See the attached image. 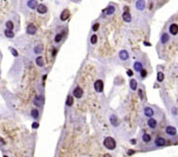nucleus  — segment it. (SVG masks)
I'll use <instances>...</instances> for the list:
<instances>
[{
    "label": "nucleus",
    "instance_id": "f257e3e1",
    "mask_svg": "<svg viewBox=\"0 0 178 157\" xmlns=\"http://www.w3.org/2000/svg\"><path fill=\"white\" fill-rule=\"evenodd\" d=\"M104 145H105V147L107 148V149H110V150H113L115 148V141H114L113 138H111V137H107V138H105L104 139Z\"/></svg>",
    "mask_w": 178,
    "mask_h": 157
},
{
    "label": "nucleus",
    "instance_id": "f03ea898",
    "mask_svg": "<svg viewBox=\"0 0 178 157\" xmlns=\"http://www.w3.org/2000/svg\"><path fill=\"white\" fill-rule=\"evenodd\" d=\"M94 88H95L96 92L102 93L103 92V89H104V83H103V81L102 80H97L94 83Z\"/></svg>",
    "mask_w": 178,
    "mask_h": 157
},
{
    "label": "nucleus",
    "instance_id": "7ed1b4c3",
    "mask_svg": "<svg viewBox=\"0 0 178 157\" xmlns=\"http://www.w3.org/2000/svg\"><path fill=\"white\" fill-rule=\"evenodd\" d=\"M33 103L36 106V107H40L44 103V98L42 96H36L33 100Z\"/></svg>",
    "mask_w": 178,
    "mask_h": 157
},
{
    "label": "nucleus",
    "instance_id": "20e7f679",
    "mask_svg": "<svg viewBox=\"0 0 178 157\" xmlns=\"http://www.w3.org/2000/svg\"><path fill=\"white\" fill-rule=\"evenodd\" d=\"M70 11H69L68 9H65L63 12L61 13L60 19H61V21H63V22H65V21H67V20L70 18Z\"/></svg>",
    "mask_w": 178,
    "mask_h": 157
},
{
    "label": "nucleus",
    "instance_id": "39448f33",
    "mask_svg": "<svg viewBox=\"0 0 178 157\" xmlns=\"http://www.w3.org/2000/svg\"><path fill=\"white\" fill-rule=\"evenodd\" d=\"M73 96L76 97V98H77V99H80L81 97H82V95H83V90L80 87H76L75 90H73Z\"/></svg>",
    "mask_w": 178,
    "mask_h": 157
},
{
    "label": "nucleus",
    "instance_id": "423d86ee",
    "mask_svg": "<svg viewBox=\"0 0 178 157\" xmlns=\"http://www.w3.org/2000/svg\"><path fill=\"white\" fill-rule=\"evenodd\" d=\"M35 32H36V27L32 25V24L27 25V27H26V33L27 34L33 35V34H35Z\"/></svg>",
    "mask_w": 178,
    "mask_h": 157
},
{
    "label": "nucleus",
    "instance_id": "0eeeda50",
    "mask_svg": "<svg viewBox=\"0 0 178 157\" xmlns=\"http://www.w3.org/2000/svg\"><path fill=\"white\" fill-rule=\"evenodd\" d=\"M166 133L169 135V136H175L176 135V128L173 127V126H167L166 129H165Z\"/></svg>",
    "mask_w": 178,
    "mask_h": 157
},
{
    "label": "nucleus",
    "instance_id": "6e6552de",
    "mask_svg": "<svg viewBox=\"0 0 178 157\" xmlns=\"http://www.w3.org/2000/svg\"><path fill=\"white\" fill-rule=\"evenodd\" d=\"M118 57L121 58V60L122 61H126L127 59L129 58V55H128V52L126 50H121L118 54Z\"/></svg>",
    "mask_w": 178,
    "mask_h": 157
},
{
    "label": "nucleus",
    "instance_id": "1a4fd4ad",
    "mask_svg": "<svg viewBox=\"0 0 178 157\" xmlns=\"http://www.w3.org/2000/svg\"><path fill=\"white\" fill-rule=\"evenodd\" d=\"M169 32L171 33L172 35H176L178 32V26L176 24H172L169 26Z\"/></svg>",
    "mask_w": 178,
    "mask_h": 157
},
{
    "label": "nucleus",
    "instance_id": "9d476101",
    "mask_svg": "<svg viewBox=\"0 0 178 157\" xmlns=\"http://www.w3.org/2000/svg\"><path fill=\"white\" fill-rule=\"evenodd\" d=\"M122 19L124 22H126V23H129V22H131V15H130V13L128 12V11H125V12L122 14Z\"/></svg>",
    "mask_w": 178,
    "mask_h": 157
},
{
    "label": "nucleus",
    "instance_id": "9b49d317",
    "mask_svg": "<svg viewBox=\"0 0 178 157\" xmlns=\"http://www.w3.org/2000/svg\"><path fill=\"white\" fill-rule=\"evenodd\" d=\"M144 113H145V115H146L147 117H152L153 115H154V110H153L151 107H147L144 108Z\"/></svg>",
    "mask_w": 178,
    "mask_h": 157
},
{
    "label": "nucleus",
    "instance_id": "f8f14e48",
    "mask_svg": "<svg viewBox=\"0 0 178 157\" xmlns=\"http://www.w3.org/2000/svg\"><path fill=\"white\" fill-rule=\"evenodd\" d=\"M37 12L39 14H45L47 12V7L45 6L44 4H39V5H37Z\"/></svg>",
    "mask_w": 178,
    "mask_h": 157
},
{
    "label": "nucleus",
    "instance_id": "ddd939ff",
    "mask_svg": "<svg viewBox=\"0 0 178 157\" xmlns=\"http://www.w3.org/2000/svg\"><path fill=\"white\" fill-rule=\"evenodd\" d=\"M110 121H111L112 125L114 126V127H116V126L120 124L118 119H117V117H116L115 115H112V116H111V118H110Z\"/></svg>",
    "mask_w": 178,
    "mask_h": 157
},
{
    "label": "nucleus",
    "instance_id": "4468645a",
    "mask_svg": "<svg viewBox=\"0 0 178 157\" xmlns=\"http://www.w3.org/2000/svg\"><path fill=\"white\" fill-rule=\"evenodd\" d=\"M155 144H156V145H158V146H164L165 145V139L164 138H157Z\"/></svg>",
    "mask_w": 178,
    "mask_h": 157
},
{
    "label": "nucleus",
    "instance_id": "2eb2a0df",
    "mask_svg": "<svg viewBox=\"0 0 178 157\" xmlns=\"http://www.w3.org/2000/svg\"><path fill=\"white\" fill-rule=\"evenodd\" d=\"M136 8H137V10H139V11H142V10H144V8H145V1H137L136 2Z\"/></svg>",
    "mask_w": 178,
    "mask_h": 157
},
{
    "label": "nucleus",
    "instance_id": "dca6fc26",
    "mask_svg": "<svg viewBox=\"0 0 178 157\" xmlns=\"http://www.w3.org/2000/svg\"><path fill=\"white\" fill-rule=\"evenodd\" d=\"M105 11V14H107V15H113L115 11V8H114L113 5H111V6H109L107 9H105L104 10Z\"/></svg>",
    "mask_w": 178,
    "mask_h": 157
},
{
    "label": "nucleus",
    "instance_id": "f3484780",
    "mask_svg": "<svg viewBox=\"0 0 178 157\" xmlns=\"http://www.w3.org/2000/svg\"><path fill=\"white\" fill-rule=\"evenodd\" d=\"M148 125H149L150 128H152V129L156 128V126H157V120L154 119V118H150V119L148 120Z\"/></svg>",
    "mask_w": 178,
    "mask_h": 157
},
{
    "label": "nucleus",
    "instance_id": "a211bd4d",
    "mask_svg": "<svg viewBox=\"0 0 178 157\" xmlns=\"http://www.w3.org/2000/svg\"><path fill=\"white\" fill-rule=\"evenodd\" d=\"M27 6L29 7L31 9H34L37 7V1L36 0H29L27 1Z\"/></svg>",
    "mask_w": 178,
    "mask_h": 157
},
{
    "label": "nucleus",
    "instance_id": "6ab92c4d",
    "mask_svg": "<svg viewBox=\"0 0 178 157\" xmlns=\"http://www.w3.org/2000/svg\"><path fill=\"white\" fill-rule=\"evenodd\" d=\"M36 64H37L38 66H40V67H42V66H44V61H43V58L42 57H37L36 58Z\"/></svg>",
    "mask_w": 178,
    "mask_h": 157
},
{
    "label": "nucleus",
    "instance_id": "aec40b11",
    "mask_svg": "<svg viewBox=\"0 0 178 157\" xmlns=\"http://www.w3.org/2000/svg\"><path fill=\"white\" fill-rule=\"evenodd\" d=\"M129 85H130V88L132 89L133 91H135V90L137 89V81H136L135 79H131V80L129 81Z\"/></svg>",
    "mask_w": 178,
    "mask_h": 157
},
{
    "label": "nucleus",
    "instance_id": "412c9836",
    "mask_svg": "<svg viewBox=\"0 0 178 157\" xmlns=\"http://www.w3.org/2000/svg\"><path fill=\"white\" fill-rule=\"evenodd\" d=\"M72 103H73V97H71V96H68L67 101H66V104H67L68 107H71Z\"/></svg>",
    "mask_w": 178,
    "mask_h": 157
},
{
    "label": "nucleus",
    "instance_id": "4be33fe9",
    "mask_svg": "<svg viewBox=\"0 0 178 157\" xmlns=\"http://www.w3.org/2000/svg\"><path fill=\"white\" fill-rule=\"evenodd\" d=\"M134 69L136 71H141L143 69V66H142V63H139V62H135L134 63Z\"/></svg>",
    "mask_w": 178,
    "mask_h": 157
},
{
    "label": "nucleus",
    "instance_id": "5701e85b",
    "mask_svg": "<svg viewBox=\"0 0 178 157\" xmlns=\"http://www.w3.org/2000/svg\"><path fill=\"white\" fill-rule=\"evenodd\" d=\"M168 40H169V35L166 34V33H164V34L161 35V37H160V41H161V43H165V42H167Z\"/></svg>",
    "mask_w": 178,
    "mask_h": 157
},
{
    "label": "nucleus",
    "instance_id": "b1692460",
    "mask_svg": "<svg viewBox=\"0 0 178 157\" xmlns=\"http://www.w3.org/2000/svg\"><path fill=\"white\" fill-rule=\"evenodd\" d=\"M43 51V46L40 44V45H37L35 48H34V53L35 54H39V53H41Z\"/></svg>",
    "mask_w": 178,
    "mask_h": 157
},
{
    "label": "nucleus",
    "instance_id": "393cba45",
    "mask_svg": "<svg viewBox=\"0 0 178 157\" xmlns=\"http://www.w3.org/2000/svg\"><path fill=\"white\" fill-rule=\"evenodd\" d=\"M6 27H7V30H11L12 31V29L14 28V24H13L11 21H8L6 23Z\"/></svg>",
    "mask_w": 178,
    "mask_h": 157
},
{
    "label": "nucleus",
    "instance_id": "a878e982",
    "mask_svg": "<svg viewBox=\"0 0 178 157\" xmlns=\"http://www.w3.org/2000/svg\"><path fill=\"white\" fill-rule=\"evenodd\" d=\"M157 79H158V81L159 82H161L164 79H165V73H162V72H158V75H157Z\"/></svg>",
    "mask_w": 178,
    "mask_h": 157
},
{
    "label": "nucleus",
    "instance_id": "bb28decb",
    "mask_svg": "<svg viewBox=\"0 0 178 157\" xmlns=\"http://www.w3.org/2000/svg\"><path fill=\"white\" fill-rule=\"evenodd\" d=\"M142 138H143V141H144L145 143H149V142L151 141V136H150L149 134H144Z\"/></svg>",
    "mask_w": 178,
    "mask_h": 157
},
{
    "label": "nucleus",
    "instance_id": "cd10ccee",
    "mask_svg": "<svg viewBox=\"0 0 178 157\" xmlns=\"http://www.w3.org/2000/svg\"><path fill=\"white\" fill-rule=\"evenodd\" d=\"M4 33H5V35H6L7 37H9V38H13L14 36H15V34H14V32L11 31V30H5L4 31Z\"/></svg>",
    "mask_w": 178,
    "mask_h": 157
},
{
    "label": "nucleus",
    "instance_id": "c85d7f7f",
    "mask_svg": "<svg viewBox=\"0 0 178 157\" xmlns=\"http://www.w3.org/2000/svg\"><path fill=\"white\" fill-rule=\"evenodd\" d=\"M31 114H32V116L33 117V118H35V119H36V118L38 117V114H39V113H38L37 109H32V112H31Z\"/></svg>",
    "mask_w": 178,
    "mask_h": 157
},
{
    "label": "nucleus",
    "instance_id": "c756f323",
    "mask_svg": "<svg viewBox=\"0 0 178 157\" xmlns=\"http://www.w3.org/2000/svg\"><path fill=\"white\" fill-rule=\"evenodd\" d=\"M62 38H63V34L62 33H58L57 35L55 36V42H60L61 40H62Z\"/></svg>",
    "mask_w": 178,
    "mask_h": 157
},
{
    "label": "nucleus",
    "instance_id": "7c9ffc66",
    "mask_svg": "<svg viewBox=\"0 0 178 157\" xmlns=\"http://www.w3.org/2000/svg\"><path fill=\"white\" fill-rule=\"evenodd\" d=\"M90 41H91L92 44H96V43H97V35H96V34H93V35L91 36Z\"/></svg>",
    "mask_w": 178,
    "mask_h": 157
},
{
    "label": "nucleus",
    "instance_id": "2f4dec72",
    "mask_svg": "<svg viewBox=\"0 0 178 157\" xmlns=\"http://www.w3.org/2000/svg\"><path fill=\"white\" fill-rule=\"evenodd\" d=\"M99 26H100L99 24H95V25H93V27H92V28H93V30H94V31H97V30L99 29Z\"/></svg>",
    "mask_w": 178,
    "mask_h": 157
},
{
    "label": "nucleus",
    "instance_id": "473e14b6",
    "mask_svg": "<svg viewBox=\"0 0 178 157\" xmlns=\"http://www.w3.org/2000/svg\"><path fill=\"white\" fill-rule=\"evenodd\" d=\"M32 127L33 128V129H37L38 127H39V124L36 123V122H33V123H32Z\"/></svg>",
    "mask_w": 178,
    "mask_h": 157
},
{
    "label": "nucleus",
    "instance_id": "72a5a7b5",
    "mask_svg": "<svg viewBox=\"0 0 178 157\" xmlns=\"http://www.w3.org/2000/svg\"><path fill=\"white\" fill-rule=\"evenodd\" d=\"M10 50H11V52H12V54H13V56L14 57H17L18 56V53H17V51H15L13 48H10Z\"/></svg>",
    "mask_w": 178,
    "mask_h": 157
},
{
    "label": "nucleus",
    "instance_id": "f704fd0d",
    "mask_svg": "<svg viewBox=\"0 0 178 157\" xmlns=\"http://www.w3.org/2000/svg\"><path fill=\"white\" fill-rule=\"evenodd\" d=\"M146 75H147V71L145 69H142V70H141V76H142V77H145Z\"/></svg>",
    "mask_w": 178,
    "mask_h": 157
},
{
    "label": "nucleus",
    "instance_id": "c9c22d12",
    "mask_svg": "<svg viewBox=\"0 0 178 157\" xmlns=\"http://www.w3.org/2000/svg\"><path fill=\"white\" fill-rule=\"evenodd\" d=\"M127 75L132 76V75H133V71H132L131 69H128V70H127Z\"/></svg>",
    "mask_w": 178,
    "mask_h": 157
},
{
    "label": "nucleus",
    "instance_id": "e433bc0d",
    "mask_svg": "<svg viewBox=\"0 0 178 157\" xmlns=\"http://www.w3.org/2000/svg\"><path fill=\"white\" fill-rule=\"evenodd\" d=\"M56 53H57V51H56V49H54V51H53V57H55Z\"/></svg>",
    "mask_w": 178,
    "mask_h": 157
},
{
    "label": "nucleus",
    "instance_id": "4c0bfd02",
    "mask_svg": "<svg viewBox=\"0 0 178 157\" xmlns=\"http://www.w3.org/2000/svg\"><path fill=\"white\" fill-rule=\"evenodd\" d=\"M132 153H134V150H129V152H128V154H129V155H131Z\"/></svg>",
    "mask_w": 178,
    "mask_h": 157
},
{
    "label": "nucleus",
    "instance_id": "58836bf2",
    "mask_svg": "<svg viewBox=\"0 0 178 157\" xmlns=\"http://www.w3.org/2000/svg\"><path fill=\"white\" fill-rule=\"evenodd\" d=\"M104 157H112V156H111V155H110L109 153H106V154L104 155Z\"/></svg>",
    "mask_w": 178,
    "mask_h": 157
},
{
    "label": "nucleus",
    "instance_id": "ea45409f",
    "mask_svg": "<svg viewBox=\"0 0 178 157\" xmlns=\"http://www.w3.org/2000/svg\"><path fill=\"white\" fill-rule=\"evenodd\" d=\"M144 45H146V46H151L150 43H147V42H144Z\"/></svg>",
    "mask_w": 178,
    "mask_h": 157
},
{
    "label": "nucleus",
    "instance_id": "a19ab883",
    "mask_svg": "<svg viewBox=\"0 0 178 157\" xmlns=\"http://www.w3.org/2000/svg\"><path fill=\"white\" fill-rule=\"evenodd\" d=\"M139 95L141 96V98H142V91L141 90H139Z\"/></svg>",
    "mask_w": 178,
    "mask_h": 157
},
{
    "label": "nucleus",
    "instance_id": "79ce46f5",
    "mask_svg": "<svg viewBox=\"0 0 178 157\" xmlns=\"http://www.w3.org/2000/svg\"><path fill=\"white\" fill-rule=\"evenodd\" d=\"M131 143H132V144H135V143H136V141H135V139H131Z\"/></svg>",
    "mask_w": 178,
    "mask_h": 157
},
{
    "label": "nucleus",
    "instance_id": "37998d69",
    "mask_svg": "<svg viewBox=\"0 0 178 157\" xmlns=\"http://www.w3.org/2000/svg\"><path fill=\"white\" fill-rule=\"evenodd\" d=\"M3 157H8V156H7V155H4V156H3Z\"/></svg>",
    "mask_w": 178,
    "mask_h": 157
}]
</instances>
